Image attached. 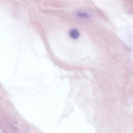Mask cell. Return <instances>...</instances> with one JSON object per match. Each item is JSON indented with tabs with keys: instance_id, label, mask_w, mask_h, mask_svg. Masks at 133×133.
I'll return each instance as SVG.
<instances>
[{
	"instance_id": "cell-1",
	"label": "cell",
	"mask_w": 133,
	"mask_h": 133,
	"mask_svg": "<svg viewBox=\"0 0 133 133\" xmlns=\"http://www.w3.org/2000/svg\"><path fill=\"white\" fill-rule=\"evenodd\" d=\"M76 16L78 18L81 19H87L90 17L88 12L85 10H80L78 11L76 13Z\"/></svg>"
},
{
	"instance_id": "cell-2",
	"label": "cell",
	"mask_w": 133,
	"mask_h": 133,
	"mask_svg": "<svg viewBox=\"0 0 133 133\" xmlns=\"http://www.w3.org/2000/svg\"><path fill=\"white\" fill-rule=\"evenodd\" d=\"M70 38L73 39H76L79 36V34L78 31L74 28L71 29L68 33Z\"/></svg>"
}]
</instances>
